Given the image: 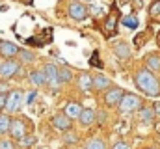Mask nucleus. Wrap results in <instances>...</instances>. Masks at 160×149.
<instances>
[{
  "mask_svg": "<svg viewBox=\"0 0 160 149\" xmlns=\"http://www.w3.org/2000/svg\"><path fill=\"white\" fill-rule=\"evenodd\" d=\"M114 54L119 58L121 62H128L130 56H132V50H130V47H128L127 41H118L114 45Z\"/></svg>",
  "mask_w": 160,
  "mask_h": 149,
  "instance_id": "9",
  "label": "nucleus"
},
{
  "mask_svg": "<svg viewBox=\"0 0 160 149\" xmlns=\"http://www.w3.org/2000/svg\"><path fill=\"white\" fill-rule=\"evenodd\" d=\"M147 41V34L145 32H142V34H138V36L134 37V45H136V49H140V47H143V43Z\"/></svg>",
  "mask_w": 160,
  "mask_h": 149,
  "instance_id": "27",
  "label": "nucleus"
},
{
  "mask_svg": "<svg viewBox=\"0 0 160 149\" xmlns=\"http://www.w3.org/2000/svg\"><path fill=\"white\" fill-rule=\"evenodd\" d=\"M52 125L56 127V129H60V131H69L71 127H73V119L71 117H67L65 114H56L54 117H52Z\"/></svg>",
  "mask_w": 160,
  "mask_h": 149,
  "instance_id": "11",
  "label": "nucleus"
},
{
  "mask_svg": "<svg viewBox=\"0 0 160 149\" xmlns=\"http://www.w3.org/2000/svg\"><path fill=\"white\" fill-rule=\"evenodd\" d=\"M157 45H158V49H160V30H158V34H157Z\"/></svg>",
  "mask_w": 160,
  "mask_h": 149,
  "instance_id": "36",
  "label": "nucleus"
},
{
  "mask_svg": "<svg viewBox=\"0 0 160 149\" xmlns=\"http://www.w3.org/2000/svg\"><path fill=\"white\" fill-rule=\"evenodd\" d=\"M0 149H15V144H13L11 140L2 138V140H0Z\"/></svg>",
  "mask_w": 160,
  "mask_h": 149,
  "instance_id": "30",
  "label": "nucleus"
},
{
  "mask_svg": "<svg viewBox=\"0 0 160 149\" xmlns=\"http://www.w3.org/2000/svg\"><path fill=\"white\" fill-rule=\"evenodd\" d=\"M110 88H112V80L108 76H104V74L91 76V90H95V91H106Z\"/></svg>",
  "mask_w": 160,
  "mask_h": 149,
  "instance_id": "8",
  "label": "nucleus"
},
{
  "mask_svg": "<svg viewBox=\"0 0 160 149\" xmlns=\"http://www.w3.org/2000/svg\"><path fill=\"white\" fill-rule=\"evenodd\" d=\"M145 69H149L151 73L160 71V54L158 52H151L145 56Z\"/></svg>",
  "mask_w": 160,
  "mask_h": 149,
  "instance_id": "15",
  "label": "nucleus"
},
{
  "mask_svg": "<svg viewBox=\"0 0 160 149\" xmlns=\"http://www.w3.org/2000/svg\"><path fill=\"white\" fill-rule=\"evenodd\" d=\"M41 73L45 76V86L56 88V86L60 84V82H58V67H56L54 64H45L43 69H41Z\"/></svg>",
  "mask_w": 160,
  "mask_h": 149,
  "instance_id": "6",
  "label": "nucleus"
},
{
  "mask_svg": "<svg viewBox=\"0 0 160 149\" xmlns=\"http://www.w3.org/2000/svg\"><path fill=\"white\" fill-rule=\"evenodd\" d=\"M77 119L80 121V125H82V127H89V125H93V123H95V119H97V112L91 110V108H82Z\"/></svg>",
  "mask_w": 160,
  "mask_h": 149,
  "instance_id": "12",
  "label": "nucleus"
},
{
  "mask_svg": "<svg viewBox=\"0 0 160 149\" xmlns=\"http://www.w3.org/2000/svg\"><path fill=\"white\" fill-rule=\"evenodd\" d=\"M151 149H157V147H151Z\"/></svg>",
  "mask_w": 160,
  "mask_h": 149,
  "instance_id": "39",
  "label": "nucleus"
},
{
  "mask_svg": "<svg viewBox=\"0 0 160 149\" xmlns=\"http://www.w3.org/2000/svg\"><path fill=\"white\" fill-rule=\"evenodd\" d=\"M121 23H123L125 26H128V28H132V30H134V28H138V24H140L134 13H132V15H125V17L121 19Z\"/></svg>",
  "mask_w": 160,
  "mask_h": 149,
  "instance_id": "23",
  "label": "nucleus"
},
{
  "mask_svg": "<svg viewBox=\"0 0 160 149\" xmlns=\"http://www.w3.org/2000/svg\"><path fill=\"white\" fill-rule=\"evenodd\" d=\"M19 71H21V64H19V62H15V60H11V58L0 62V76H2L4 80L13 78L15 74H19Z\"/></svg>",
  "mask_w": 160,
  "mask_h": 149,
  "instance_id": "5",
  "label": "nucleus"
},
{
  "mask_svg": "<svg viewBox=\"0 0 160 149\" xmlns=\"http://www.w3.org/2000/svg\"><path fill=\"white\" fill-rule=\"evenodd\" d=\"M22 2H24L26 6H32V0H22Z\"/></svg>",
  "mask_w": 160,
  "mask_h": 149,
  "instance_id": "37",
  "label": "nucleus"
},
{
  "mask_svg": "<svg viewBox=\"0 0 160 149\" xmlns=\"http://www.w3.org/2000/svg\"><path fill=\"white\" fill-rule=\"evenodd\" d=\"M8 132L11 134L13 140L19 142L21 138L26 136V125H24V121H22V119H11V121H9V129H8Z\"/></svg>",
  "mask_w": 160,
  "mask_h": 149,
  "instance_id": "7",
  "label": "nucleus"
},
{
  "mask_svg": "<svg viewBox=\"0 0 160 149\" xmlns=\"http://www.w3.org/2000/svg\"><path fill=\"white\" fill-rule=\"evenodd\" d=\"M84 149H106V144H104L101 138H91V140L86 144Z\"/></svg>",
  "mask_w": 160,
  "mask_h": 149,
  "instance_id": "24",
  "label": "nucleus"
},
{
  "mask_svg": "<svg viewBox=\"0 0 160 149\" xmlns=\"http://www.w3.org/2000/svg\"><path fill=\"white\" fill-rule=\"evenodd\" d=\"M153 110H155V114H158V116H160V103L155 105V108H153Z\"/></svg>",
  "mask_w": 160,
  "mask_h": 149,
  "instance_id": "34",
  "label": "nucleus"
},
{
  "mask_svg": "<svg viewBox=\"0 0 160 149\" xmlns=\"http://www.w3.org/2000/svg\"><path fill=\"white\" fill-rule=\"evenodd\" d=\"M89 65H97L99 69L102 67V62H99V52L95 50L93 54H91V60H89Z\"/></svg>",
  "mask_w": 160,
  "mask_h": 149,
  "instance_id": "29",
  "label": "nucleus"
},
{
  "mask_svg": "<svg viewBox=\"0 0 160 149\" xmlns=\"http://www.w3.org/2000/svg\"><path fill=\"white\" fill-rule=\"evenodd\" d=\"M19 144H21L22 147H28V146L36 144V138H34V136H24V138H21V140H19Z\"/></svg>",
  "mask_w": 160,
  "mask_h": 149,
  "instance_id": "28",
  "label": "nucleus"
},
{
  "mask_svg": "<svg viewBox=\"0 0 160 149\" xmlns=\"http://www.w3.org/2000/svg\"><path fill=\"white\" fill-rule=\"evenodd\" d=\"M17 56H19V64L21 65H32V64H36V52H32V50H26V49H19V52H17Z\"/></svg>",
  "mask_w": 160,
  "mask_h": 149,
  "instance_id": "16",
  "label": "nucleus"
},
{
  "mask_svg": "<svg viewBox=\"0 0 160 149\" xmlns=\"http://www.w3.org/2000/svg\"><path fill=\"white\" fill-rule=\"evenodd\" d=\"M6 95L8 93H0V112H4V108H6Z\"/></svg>",
  "mask_w": 160,
  "mask_h": 149,
  "instance_id": "33",
  "label": "nucleus"
},
{
  "mask_svg": "<svg viewBox=\"0 0 160 149\" xmlns=\"http://www.w3.org/2000/svg\"><path fill=\"white\" fill-rule=\"evenodd\" d=\"M118 21H119V15H118L116 6H114V11L110 13V17L106 19V24H104V28H106V34H108V36H114V34L118 32Z\"/></svg>",
  "mask_w": 160,
  "mask_h": 149,
  "instance_id": "14",
  "label": "nucleus"
},
{
  "mask_svg": "<svg viewBox=\"0 0 160 149\" xmlns=\"http://www.w3.org/2000/svg\"><path fill=\"white\" fill-rule=\"evenodd\" d=\"M112 149H130V147H128V144H125V142H116V144L112 146Z\"/></svg>",
  "mask_w": 160,
  "mask_h": 149,
  "instance_id": "31",
  "label": "nucleus"
},
{
  "mask_svg": "<svg viewBox=\"0 0 160 149\" xmlns=\"http://www.w3.org/2000/svg\"><path fill=\"white\" fill-rule=\"evenodd\" d=\"M147 11H149L151 19H160V0H153Z\"/></svg>",
  "mask_w": 160,
  "mask_h": 149,
  "instance_id": "22",
  "label": "nucleus"
},
{
  "mask_svg": "<svg viewBox=\"0 0 160 149\" xmlns=\"http://www.w3.org/2000/svg\"><path fill=\"white\" fill-rule=\"evenodd\" d=\"M22 99H24V95H22L21 90L8 91V95H6V108H4V110H8L9 114L17 112L21 108V105H22Z\"/></svg>",
  "mask_w": 160,
  "mask_h": 149,
  "instance_id": "4",
  "label": "nucleus"
},
{
  "mask_svg": "<svg viewBox=\"0 0 160 149\" xmlns=\"http://www.w3.org/2000/svg\"><path fill=\"white\" fill-rule=\"evenodd\" d=\"M8 90H9L8 82L6 80H0V93H8Z\"/></svg>",
  "mask_w": 160,
  "mask_h": 149,
  "instance_id": "32",
  "label": "nucleus"
},
{
  "mask_svg": "<svg viewBox=\"0 0 160 149\" xmlns=\"http://www.w3.org/2000/svg\"><path fill=\"white\" fill-rule=\"evenodd\" d=\"M78 88L82 91H91V74L82 73L78 78Z\"/></svg>",
  "mask_w": 160,
  "mask_h": 149,
  "instance_id": "20",
  "label": "nucleus"
},
{
  "mask_svg": "<svg viewBox=\"0 0 160 149\" xmlns=\"http://www.w3.org/2000/svg\"><path fill=\"white\" fill-rule=\"evenodd\" d=\"M67 134H63V140H65V144H75V142H78V136H77V132H73L71 129L69 131H65Z\"/></svg>",
  "mask_w": 160,
  "mask_h": 149,
  "instance_id": "26",
  "label": "nucleus"
},
{
  "mask_svg": "<svg viewBox=\"0 0 160 149\" xmlns=\"http://www.w3.org/2000/svg\"><path fill=\"white\" fill-rule=\"evenodd\" d=\"M142 105H143V103H142V99H140L138 95H134V93H123L118 108H119L121 114H132V112L138 110Z\"/></svg>",
  "mask_w": 160,
  "mask_h": 149,
  "instance_id": "2",
  "label": "nucleus"
},
{
  "mask_svg": "<svg viewBox=\"0 0 160 149\" xmlns=\"http://www.w3.org/2000/svg\"><path fill=\"white\" fill-rule=\"evenodd\" d=\"M67 15L73 19V21H86L88 19V15H89V8L84 4V2H71L69 4V8H67Z\"/></svg>",
  "mask_w": 160,
  "mask_h": 149,
  "instance_id": "3",
  "label": "nucleus"
},
{
  "mask_svg": "<svg viewBox=\"0 0 160 149\" xmlns=\"http://www.w3.org/2000/svg\"><path fill=\"white\" fill-rule=\"evenodd\" d=\"M134 84L147 97H158L160 95V80L149 69H138L134 74Z\"/></svg>",
  "mask_w": 160,
  "mask_h": 149,
  "instance_id": "1",
  "label": "nucleus"
},
{
  "mask_svg": "<svg viewBox=\"0 0 160 149\" xmlns=\"http://www.w3.org/2000/svg\"><path fill=\"white\" fill-rule=\"evenodd\" d=\"M123 90L121 88H112V90H106V95H104V103H106V106H118L121 101V97H123Z\"/></svg>",
  "mask_w": 160,
  "mask_h": 149,
  "instance_id": "10",
  "label": "nucleus"
},
{
  "mask_svg": "<svg viewBox=\"0 0 160 149\" xmlns=\"http://www.w3.org/2000/svg\"><path fill=\"white\" fill-rule=\"evenodd\" d=\"M80 110H82V108H80L78 103H69V105L65 106V112H63V114H65L67 117H71V119H77L78 114H80Z\"/></svg>",
  "mask_w": 160,
  "mask_h": 149,
  "instance_id": "19",
  "label": "nucleus"
},
{
  "mask_svg": "<svg viewBox=\"0 0 160 149\" xmlns=\"http://www.w3.org/2000/svg\"><path fill=\"white\" fill-rule=\"evenodd\" d=\"M34 99H36V93H32V95H30V99H28V105H32V101H34Z\"/></svg>",
  "mask_w": 160,
  "mask_h": 149,
  "instance_id": "35",
  "label": "nucleus"
},
{
  "mask_svg": "<svg viewBox=\"0 0 160 149\" xmlns=\"http://www.w3.org/2000/svg\"><path fill=\"white\" fill-rule=\"evenodd\" d=\"M17 52H19V45H15V43H11V41H0V56L2 58H13V56H17Z\"/></svg>",
  "mask_w": 160,
  "mask_h": 149,
  "instance_id": "13",
  "label": "nucleus"
},
{
  "mask_svg": "<svg viewBox=\"0 0 160 149\" xmlns=\"http://www.w3.org/2000/svg\"><path fill=\"white\" fill-rule=\"evenodd\" d=\"M136 112H138L140 121H143V123H151V121L155 119V110H153L151 106H140Z\"/></svg>",
  "mask_w": 160,
  "mask_h": 149,
  "instance_id": "18",
  "label": "nucleus"
},
{
  "mask_svg": "<svg viewBox=\"0 0 160 149\" xmlns=\"http://www.w3.org/2000/svg\"><path fill=\"white\" fill-rule=\"evenodd\" d=\"M123 2H127V4H128V2H130V0H123Z\"/></svg>",
  "mask_w": 160,
  "mask_h": 149,
  "instance_id": "38",
  "label": "nucleus"
},
{
  "mask_svg": "<svg viewBox=\"0 0 160 149\" xmlns=\"http://www.w3.org/2000/svg\"><path fill=\"white\" fill-rule=\"evenodd\" d=\"M75 78V74H73V69L71 67H58V82L60 84H69L71 80Z\"/></svg>",
  "mask_w": 160,
  "mask_h": 149,
  "instance_id": "17",
  "label": "nucleus"
},
{
  "mask_svg": "<svg viewBox=\"0 0 160 149\" xmlns=\"http://www.w3.org/2000/svg\"><path fill=\"white\" fill-rule=\"evenodd\" d=\"M30 82L34 84V86H45V76L41 73L39 69H34V71H30Z\"/></svg>",
  "mask_w": 160,
  "mask_h": 149,
  "instance_id": "21",
  "label": "nucleus"
},
{
  "mask_svg": "<svg viewBox=\"0 0 160 149\" xmlns=\"http://www.w3.org/2000/svg\"><path fill=\"white\" fill-rule=\"evenodd\" d=\"M9 121H11V117L4 116V114L0 112V134L8 132V129H9Z\"/></svg>",
  "mask_w": 160,
  "mask_h": 149,
  "instance_id": "25",
  "label": "nucleus"
}]
</instances>
